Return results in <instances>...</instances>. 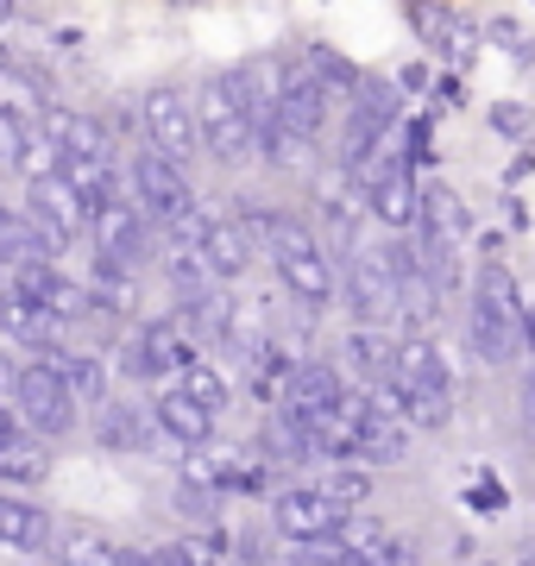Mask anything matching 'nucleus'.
<instances>
[{
  "mask_svg": "<svg viewBox=\"0 0 535 566\" xmlns=\"http://www.w3.org/2000/svg\"><path fill=\"white\" fill-rule=\"evenodd\" d=\"M233 221L252 233V245L271 259L277 283H284L310 315L334 303V290H340V264H334L328 240H322L310 221H296V214H284V208H252V202L240 208Z\"/></svg>",
  "mask_w": 535,
  "mask_h": 566,
  "instance_id": "nucleus-1",
  "label": "nucleus"
},
{
  "mask_svg": "<svg viewBox=\"0 0 535 566\" xmlns=\"http://www.w3.org/2000/svg\"><path fill=\"white\" fill-rule=\"evenodd\" d=\"M523 290L511 283V271L504 264H485L473 277V290H466V346L479 353V365H492V371H504V365H516L529 346H523Z\"/></svg>",
  "mask_w": 535,
  "mask_h": 566,
  "instance_id": "nucleus-2",
  "label": "nucleus"
},
{
  "mask_svg": "<svg viewBox=\"0 0 535 566\" xmlns=\"http://www.w3.org/2000/svg\"><path fill=\"white\" fill-rule=\"evenodd\" d=\"M378 397H385V403H391L410 428H441L453 416V371H448V359H441L422 334H403L397 378L378 390Z\"/></svg>",
  "mask_w": 535,
  "mask_h": 566,
  "instance_id": "nucleus-3",
  "label": "nucleus"
},
{
  "mask_svg": "<svg viewBox=\"0 0 535 566\" xmlns=\"http://www.w3.org/2000/svg\"><path fill=\"white\" fill-rule=\"evenodd\" d=\"M403 126V102L391 82H359V95L340 107V133H334V164L340 177H359L371 158H385Z\"/></svg>",
  "mask_w": 535,
  "mask_h": 566,
  "instance_id": "nucleus-4",
  "label": "nucleus"
},
{
  "mask_svg": "<svg viewBox=\"0 0 535 566\" xmlns=\"http://www.w3.org/2000/svg\"><path fill=\"white\" fill-rule=\"evenodd\" d=\"M196 120H202V158L214 164H252L259 158V114L246 107V95L233 88V70H214V76L196 88Z\"/></svg>",
  "mask_w": 535,
  "mask_h": 566,
  "instance_id": "nucleus-5",
  "label": "nucleus"
},
{
  "mask_svg": "<svg viewBox=\"0 0 535 566\" xmlns=\"http://www.w3.org/2000/svg\"><path fill=\"white\" fill-rule=\"evenodd\" d=\"M126 189H133V202L151 214V227H165V233H177V227H189L202 208H196V182H189V164L165 158L158 145L151 151H133V164H126Z\"/></svg>",
  "mask_w": 535,
  "mask_h": 566,
  "instance_id": "nucleus-6",
  "label": "nucleus"
},
{
  "mask_svg": "<svg viewBox=\"0 0 535 566\" xmlns=\"http://www.w3.org/2000/svg\"><path fill=\"white\" fill-rule=\"evenodd\" d=\"M202 359V340L189 334L177 315H158V322H145L133 340H120V378L133 385H170V378H183L189 365Z\"/></svg>",
  "mask_w": 535,
  "mask_h": 566,
  "instance_id": "nucleus-7",
  "label": "nucleus"
},
{
  "mask_svg": "<svg viewBox=\"0 0 535 566\" xmlns=\"http://www.w3.org/2000/svg\"><path fill=\"white\" fill-rule=\"evenodd\" d=\"M353 189H359V202H366V214L385 233H410L416 227V214H422V182H416V170H410V158L403 151H385V158H371L359 177H347Z\"/></svg>",
  "mask_w": 535,
  "mask_h": 566,
  "instance_id": "nucleus-8",
  "label": "nucleus"
},
{
  "mask_svg": "<svg viewBox=\"0 0 535 566\" xmlns=\"http://www.w3.org/2000/svg\"><path fill=\"white\" fill-rule=\"evenodd\" d=\"M0 397H7L13 416H20L32 434H44V441H57V434L76 428V397H70V385H63L44 359H25L20 371L0 385Z\"/></svg>",
  "mask_w": 535,
  "mask_h": 566,
  "instance_id": "nucleus-9",
  "label": "nucleus"
},
{
  "mask_svg": "<svg viewBox=\"0 0 535 566\" xmlns=\"http://www.w3.org/2000/svg\"><path fill=\"white\" fill-rule=\"evenodd\" d=\"M340 296H347V308L371 327L403 322V277L391 271L385 245H353L347 264H340Z\"/></svg>",
  "mask_w": 535,
  "mask_h": 566,
  "instance_id": "nucleus-10",
  "label": "nucleus"
},
{
  "mask_svg": "<svg viewBox=\"0 0 535 566\" xmlns=\"http://www.w3.org/2000/svg\"><path fill=\"white\" fill-rule=\"evenodd\" d=\"M139 126H145V139L158 145L165 158H177V164H189L196 151H202L196 88H183V82H158V88H145V102H139Z\"/></svg>",
  "mask_w": 535,
  "mask_h": 566,
  "instance_id": "nucleus-11",
  "label": "nucleus"
},
{
  "mask_svg": "<svg viewBox=\"0 0 535 566\" xmlns=\"http://www.w3.org/2000/svg\"><path fill=\"white\" fill-rule=\"evenodd\" d=\"M151 233H158V227H151V214L133 202V189L107 196V202L88 214V245H95V259L133 264V271H139L145 259H158V252H151Z\"/></svg>",
  "mask_w": 535,
  "mask_h": 566,
  "instance_id": "nucleus-12",
  "label": "nucleus"
},
{
  "mask_svg": "<svg viewBox=\"0 0 535 566\" xmlns=\"http://www.w3.org/2000/svg\"><path fill=\"white\" fill-rule=\"evenodd\" d=\"M353 510L340 504V497H328L322 491V479L315 485H284L277 497H271V528L284 535V542H328V535H340V523H347Z\"/></svg>",
  "mask_w": 535,
  "mask_h": 566,
  "instance_id": "nucleus-13",
  "label": "nucleus"
},
{
  "mask_svg": "<svg viewBox=\"0 0 535 566\" xmlns=\"http://www.w3.org/2000/svg\"><path fill=\"white\" fill-rule=\"evenodd\" d=\"M7 290H20L25 303L51 308L57 322H83V308H88V283L63 277L57 259H25V264H13V271H7Z\"/></svg>",
  "mask_w": 535,
  "mask_h": 566,
  "instance_id": "nucleus-14",
  "label": "nucleus"
},
{
  "mask_svg": "<svg viewBox=\"0 0 535 566\" xmlns=\"http://www.w3.org/2000/svg\"><path fill=\"white\" fill-rule=\"evenodd\" d=\"M25 208L39 214V227L51 233V240L70 252V245L88 233V202L70 189V182L57 177V170H44V177H32V189H25Z\"/></svg>",
  "mask_w": 535,
  "mask_h": 566,
  "instance_id": "nucleus-15",
  "label": "nucleus"
},
{
  "mask_svg": "<svg viewBox=\"0 0 535 566\" xmlns=\"http://www.w3.org/2000/svg\"><path fill=\"white\" fill-rule=\"evenodd\" d=\"M397 353H403V340H397L391 327L359 322L347 340H340V371H347L359 390H385L397 378Z\"/></svg>",
  "mask_w": 535,
  "mask_h": 566,
  "instance_id": "nucleus-16",
  "label": "nucleus"
},
{
  "mask_svg": "<svg viewBox=\"0 0 535 566\" xmlns=\"http://www.w3.org/2000/svg\"><path fill=\"white\" fill-rule=\"evenodd\" d=\"M189 233H196V252H202V264H208L214 283H233V277L252 271V252H259V245H252V233L233 221V214H221V221H202V214H196Z\"/></svg>",
  "mask_w": 535,
  "mask_h": 566,
  "instance_id": "nucleus-17",
  "label": "nucleus"
},
{
  "mask_svg": "<svg viewBox=\"0 0 535 566\" xmlns=\"http://www.w3.org/2000/svg\"><path fill=\"white\" fill-rule=\"evenodd\" d=\"M0 170L7 177H44V170H57V151L44 139V126L25 120V114H7V107H0Z\"/></svg>",
  "mask_w": 535,
  "mask_h": 566,
  "instance_id": "nucleus-18",
  "label": "nucleus"
},
{
  "mask_svg": "<svg viewBox=\"0 0 535 566\" xmlns=\"http://www.w3.org/2000/svg\"><path fill=\"white\" fill-rule=\"evenodd\" d=\"M151 416H158V434L177 447H208V434H214V409H202L196 397H189L183 385H165L158 397H151Z\"/></svg>",
  "mask_w": 535,
  "mask_h": 566,
  "instance_id": "nucleus-19",
  "label": "nucleus"
},
{
  "mask_svg": "<svg viewBox=\"0 0 535 566\" xmlns=\"http://www.w3.org/2000/svg\"><path fill=\"white\" fill-rule=\"evenodd\" d=\"M51 516H44V504H32L25 491H0V547H20V554H51Z\"/></svg>",
  "mask_w": 535,
  "mask_h": 566,
  "instance_id": "nucleus-20",
  "label": "nucleus"
},
{
  "mask_svg": "<svg viewBox=\"0 0 535 566\" xmlns=\"http://www.w3.org/2000/svg\"><path fill=\"white\" fill-rule=\"evenodd\" d=\"M39 359L57 371L63 385H70L76 403H95V409L107 403V365H102V353H83V346H63L57 340V346H44Z\"/></svg>",
  "mask_w": 535,
  "mask_h": 566,
  "instance_id": "nucleus-21",
  "label": "nucleus"
},
{
  "mask_svg": "<svg viewBox=\"0 0 535 566\" xmlns=\"http://www.w3.org/2000/svg\"><path fill=\"white\" fill-rule=\"evenodd\" d=\"M95 441L107 447V453H145V447L158 441V416H151V403H102V416H95Z\"/></svg>",
  "mask_w": 535,
  "mask_h": 566,
  "instance_id": "nucleus-22",
  "label": "nucleus"
},
{
  "mask_svg": "<svg viewBox=\"0 0 535 566\" xmlns=\"http://www.w3.org/2000/svg\"><path fill=\"white\" fill-rule=\"evenodd\" d=\"M51 472V453H44V434H32V428H7L0 434V485L13 491H32Z\"/></svg>",
  "mask_w": 535,
  "mask_h": 566,
  "instance_id": "nucleus-23",
  "label": "nucleus"
},
{
  "mask_svg": "<svg viewBox=\"0 0 535 566\" xmlns=\"http://www.w3.org/2000/svg\"><path fill=\"white\" fill-rule=\"evenodd\" d=\"M315 145H322V139L296 133V126L277 120V114L259 126V164H265V170H310V164H315Z\"/></svg>",
  "mask_w": 535,
  "mask_h": 566,
  "instance_id": "nucleus-24",
  "label": "nucleus"
},
{
  "mask_svg": "<svg viewBox=\"0 0 535 566\" xmlns=\"http://www.w3.org/2000/svg\"><path fill=\"white\" fill-rule=\"evenodd\" d=\"M416 233L434 245H460V233H466V208L453 202V189H422V214H416Z\"/></svg>",
  "mask_w": 535,
  "mask_h": 566,
  "instance_id": "nucleus-25",
  "label": "nucleus"
},
{
  "mask_svg": "<svg viewBox=\"0 0 535 566\" xmlns=\"http://www.w3.org/2000/svg\"><path fill=\"white\" fill-rule=\"evenodd\" d=\"M0 107H7V114H25V120H44L51 82H44L32 63H13V70H0Z\"/></svg>",
  "mask_w": 535,
  "mask_h": 566,
  "instance_id": "nucleus-26",
  "label": "nucleus"
},
{
  "mask_svg": "<svg viewBox=\"0 0 535 566\" xmlns=\"http://www.w3.org/2000/svg\"><path fill=\"white\" fill-rule=\"evenodd\" d=\"M51 560H57V566H114V542H107L102 528L70 523V528L51 535Z\"/></svg>",
  "mask_w": 535,
  "mask_h": 566,
  "instance_id": "nucleus-27",
  "label": "nucleus"
},
{
  "mask_svg": "<svg viewBox=\"0 0 535 566\" xmlns=\"http://www.w3.org/2000/svg\"><path fill=\"white\" fill-rule=\"evenodd\" d=\"M170 385H183L189 397H196L202 409H214V416H221V409L233 403V385H227V378H221V371H214L208 359H196V365L183 371V378H170Z\"/></svg>",
  "mask_w": 535,
  "mask_h": 566,
  "instance_id": "nucleus-28",
  "label": "nucleus"
},
{
  "mask_svg": "<svg viewBox=\"0 0 535 566\" xmlns=\"http://www.w3.org/2000/svg\"><path fill=\"white\" fill-rule=\"evenodd\" d=\"M322 491H328V497H340L347 510H359L371 497V472L359 460H334L328 472H322Z\"/></svg>",
  "mask_w": 535,
  "mask_h": 566,
  "instance_id": "nucleus-29",
  "label": "nucleus"
},
{
  "mask_svg": "<svg viewBox=\"0 0 535 566\" xmlns=\"http://www.w3.org/2000/svg\"><path fill=\"white\" fill-rule=\"evenodd\" d=\"M151 560H158V566H196V547H189V542H165V547H151Z\"/></svg>",
  "mask_w": 535,
  "mask_h": 566,
  "instance_id": "nucleus-30",
  "label": "nucleus"
},
{
  "mask_svg": "<svg viewBox=\"0 0 535 566\" xmlns=\"http://www.w3.org/2000/svg\"><path fill=\"white\" fill-rule=\"evenodd\" d=\"M114 566H158L151 547H114Z\"/></svg>",
  "mask_w": 535,
  "mask_h": 566,
  "instance_id": "nucleus-31",
  "label": "nucleus"
},
{
  "mask_svg": "<svg viewBox=\"0 0 535 566\" xmlns=\"http://www.w3.org/2000/svg\"><path fill=\"white\" fill-rule=\"evenodd\" d=\"M7 428H20V416H13V403H7V397H0V434H7Z\"/></svg>",
  "mask_w": 535,
  "mask_h": 566,
  "instance_id": "nucleus-32",
  "label": "nucleus"
},
{
  "mask_svg": "<svg viewBox=\"0 0 535 566\" xmlns=\"http://www.w3.org/2000/svg\"><path fill=\"white\" fill-rule=\"evenodd\" d=\"M13 63H20V57H13V51H7V44H0V70H13Z\"/></svg>",
  "mask_w": 535,
  "mask_h": 566,
  "instance_id": "nucleus-33",
  "label": "nucleus"
},
{
  "mask_svg": "<svg viewBox=\"0 0 535 566\" xmlns=\"http://www.w3.org/2000/svg\"><path fill=\"white\" fill-rule=\"evenodd\" d=\"M7 20H13V0H0V25H7Z\"/></svg>",
  "mask_w": 535,
  "mask_h": 566,
  "instance_id": "nucleus-34",
  "label": "nucleus"
},
{
  "mask_svg": "<svg viewBox=\"0 0 535 566\" xmlns=\"http://www.w3.org/2000/svg\"><path fill=\"white\" fill-rule=\"evenodd\" d=\"M0 271H13V264H7V252H0Z\"/></svg>",
  "mask_w": 535,
  "mask_h": 566,
  "instance_id": "nucleus-35",
  "label": "nucleus"
}]
</instances>
